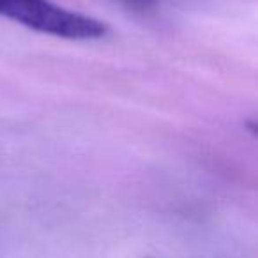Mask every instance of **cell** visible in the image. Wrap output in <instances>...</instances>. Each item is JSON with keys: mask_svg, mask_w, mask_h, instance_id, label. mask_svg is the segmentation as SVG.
<instances>
[{"mask_svg": "<svg viewBox=\"0 0 258 258\" xmlns=\"http://www.w3.org/2000/svg\"><path fill=\"white\" fill-rule=\"evenodd\" d=\"M0 16L62 39L92 41L101 39L108 32V27L99 20L69 11L50 0H0Z\"/></svg>", "mask_w": 258, "mask_h": 258, "instance_id": "1", "label": "cell"}, {"mask_svg": "<svg viewBox=\"0 0 258 258\" xmlns=\"http://www.w3.org/2000/svg\"><path fill=\"white\" fill-rule=\"evenodd\" d=\"M118 2L135 9V11H147V9H151L156 4V0H118Z\"/></svg>", "mask_w": 258, "mask_h": 258, "instance_id": "2", "label": "cell"}]
</instances>
